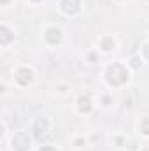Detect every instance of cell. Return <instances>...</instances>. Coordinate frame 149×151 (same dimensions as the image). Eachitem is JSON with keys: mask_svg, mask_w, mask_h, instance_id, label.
<instances>
[{"mask_svg": "<svg viewBox=\"0 0 149 151\" xmlns=\"http://www.w3.org/2000/svg\"><path fill=\"white\" fill-rule=\"evenodd\" d=\"M77 109H79L81 114H88L91 111V100H90L88 95H82V97L77 99Z\"/></svg>", "mask_w": 149, "mask_h": 151, "instance_id": "52a82bcc", "label": "cell"}, {"mask_svg": "<svg viewBox=\"0 0 149 151\" xmlns=\"http://www.w3.org/2000/svg\"><path fill=\"white\" fill-rule=\"evenodd\" d=\"M12 39H14V34H12L5 25H2V27H0V44H2V46H7Z\"/></svg>", "mask_w": 149, "mask_h": 151, "instance_id": "ba28073f", "label": "cell"}, {"mask_svg": "<svg viewBox=\"0 0 149 151\" xmlns=\"http://www.w3.org/2000/svg\"><path fill=\"white\" fill-rule=\"evenodd\" d=\"M140 130H142L144 135H149V116L142 119V123H140Z\"/></svg>", "mask_w": 149, "mask_h": 151, "instance_id": "30bf717a", "label": "cell"}, {"mask_svg": "<svg viewBox=\"0 0 149 151\" xmlns=\"http://www.w3.org/2000/svg\"><path fill=\"white\" fill-rule=\"evenodd\" d=\"M47 128H49V123H47V119L46 118H37L35 121H34V134H35V139H42L46 134H47Z\"/></svg>", "mask_w": 149, "mask_h": 151, "instance_id": "277c9868", "label": "cell"}, {"mask_svg": "<svg viewBox=\"0 0 149 151\" xmlns=\"http://www.w3.org/2000/svg\"><path fill=\"white\" fill-rule=\"evenodd\" d=\"M105 79L111 86H121L128 81V70L121 63H111L105 70Z\"/></svg>", "mask_w": 149, "mask_h": 151, "instance_id": "6da1fadb", "label": "cell"}, {"mask_svg": "<svg viewBox=\"0 0 149 151\" xmlns=\"http://www.w3.org/2000/svg\"><path fill=\"white\" fill-rule=\"evenodd\" d=\"M100 47L104 49V51H111L112 47H114V40L112 37H104L100 40Z\"/></svg>", "mask_w": 149, "mask_h": 151, "instance_id": "9c48e42d", "label": "cell"}, {"mask_svg": "<svg viewBox=\"0 0 149 151\" xmlns=\"http://www.w3.org/2000/svg\"><path fill=\"white\" fill-rule=\"evenodd\" d=\"M32 2H40V0H32Z\"/></svg>", "mask_w": 149, "mask_h": 151, "instance_id": "9a60e30c", "label": "cell"}, {"mask_svg": "<svg viewBox=\"0 0 149 151\" xmlns=\"http://www.w3.org/2000/svg\"><path fill=\"white\" fill-rule=\"evenodd\" d=\"M140 63H142V62H140L139 58H132V65H133L135 69H139V67H140Z\"/></svg>", "mask_w": 149, "mask_h": 151, "instance_id": "8fae6325", "label": "cell"}, {"mask_svg": "<svg viewBox=\"0 0 149 151\" xmlns=\"http://www.w3.org/2000/svg\"><path fill=\"white\" fill-rule=\"evenodd\" d=\"M62 11L69 16H74L81 11V2L79 0H62Z\"/></svg>", "mask_w": 149, "mask_h": 151, "instance_id": "5b68a950", "label": "cell"}, {"mask_svg": "<svg viewBox=\"0 0 149 151\" xmlns=\"http://www.w3.org/2000/svg\"><path fill=\"white\" fill-rule=\"evenodd\" d=\"M144 55H146V58H149V42L144 46Z\"/></svg>", "mask_w": 149, "mask_h": 151, "instance_id": "4fadbf2b", "label": "cell"}, {"mask_svg": "<svg viewBox=\"0 0 149 151\" xmlns=\"http://www.w3.org/2000/svg\"><path fill=\"white\" fill-rule=\"evenodd\" d=\"M32 144V139L27 132H16L12 137V148L16 151H28Z\"/></svg>", "mask_w": 149, "mask_h": 151, "instance_id": "7a4b0ae2", "label": "cell"}, {"mask_svg": "<svg viewBox=\"0 0 149 151\" xmlns=\"http://www.w3.org/2000/svg\"><path fill=\"white\" fill-rule=\"evenodd\" d=\"M39 151H56V148H53V146H42Z\"/></svg>", "mask_w": 149, "mask_h": 151, "instance_id": "7c38bea8", "label": "cell"}, {"mask_svg": "<svg viewBox=\"0 0 149 151\" xmlns=\"http://www.w3.org/2000/svg\"><path fill=\"white\" fill-rule=\"evenodd\" d=\"M46 40L51 44V46H56L62 42V30L58 27H49L46 30Z\"/></svg>", "mask_w": 149, "mask_h": 151, "instance_id": "8992f818", "label": "cell"}, {"mask_svg": "<svg viewBox=\"0 0 149 151\" xmlns=\"http://www.w3.org/2000/svg\"><path fill=\"white\" fill-rule=\"evenodd\" d=\"M7 2H9V0H2V5H5V4H7Z\"/></svg>", "mask_w": 149, "mask_h": 151, "instance_id": "5bb4252c", "label": "cell"}, {"mask_svg": "<svg viewBox=\"0 0 149 151\" xmlns=\"http://www.w3.org/2000/svg\"><path fill=\"white\" fill-rule=\"evenodd\" d=\"M32 77H34V72H32V69H28V67H19V69H16V72H14V79H16V83H18L19 86L30 84V83H32Z\"/></svg>", "mask_w": 149, "mask_h": 151, "instance_id": "3957f363", "label": "cell"}]
</instances>
